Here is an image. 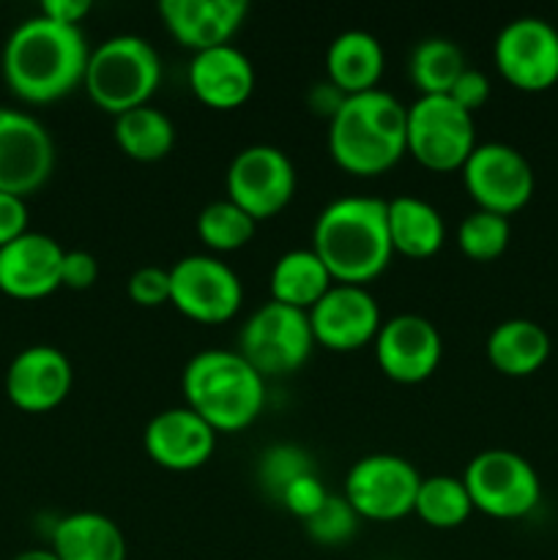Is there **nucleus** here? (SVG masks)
Segmentation results:
<instances>
[{"instance_id": "nucleus-30", "label": "nucleus", "mask_w": 558, "mask_h": 560, "mask_svg": "<svg viewBox=\"0 0 558 560\" xmlns=\"http://www.w3.org/2000/svg\"><path fill=\"white\" fill-rule=\"evenodd\" d=\"M197 238L208 249V255H228L252 244L257 233V222L246 211H241L228 197L213 200L197 213Z\"/></svg>"}, {"instance_id": "nucleus-28", "label": "nucleus", "mask_w": 558, "mask_h": 560, "mask_svg": "<svg viewBox=\"0 0 558 560\" xmlns=\"http://www.w3.org/2000/svg\"><path fill=\"white\" fill-rule=\"evenodd\" d=\"M465 69L468 63L460 44L443 36L421 38L408 58V77L419 96H449Z\"/></svg>"}, {"instance_id": "nucleus-15", "label": "nucleus", "mask_w": 558, "mask_h": 560, "mask_svg": "<svg viewBox=\"0 0 558 560\" xmlns=\"http://www.w3.org/2000/svg\"><path fill=\"white\" fill-rule=\"evenodd\" d=\"M372 348L377 370L399 386L430 381L443 359V339L435 323L410 312L383 320Z\"/></svg>"}, {"instance_id": "nucleus-2", "label": "nucleus", "mask_w": 558, "mask_h": 560, "mask_svg": "<svg viewBox=\"0 0 558 560\" xmlns=\"http://www.w3.org/2000/svg\"><path fill=\"white\" fill-rule=\"evenodd\" d=\"M312 252L332 273L334 284L375 282L394 260L386 200L370 195L337 197L312 224Z\"/></svg>"}, {"instance_id": "nucleus-9", "label": "nucleus", "mask_w": 558, "mask_h": 560, "mask_svg": "<svg viewBox=\"0 0 558 560\" xmlns=\"http://www.w3.org/2000/svg\"><path fill=\"white\" fill-rule=\"evenodd\" d=\"M295 186L299 175L290 156L268 142L241 148L224 173V197L257 224L282 213L293 200Z\"/></svg>"}, {"instance_id": "nucleus-29", "label": "nucleus", "mask_w": 558, "mask_h": 560, "mask_svg": "<svg viewBox=\"0 0 558 560\" xmlns=\"http://www.w3.org/2000/svg\"><path fill=\"white\" fill-rule=\"evenodd\" d=\"M414 514L435 530H454L460 525L468 523L474 514V503H470L468 490L463 485V476H421L419 492H416Z\"/></svg>"}, {"instance_id": "nucleus-40", "label": "nucleus", "mask_w": 558, "mask_h": 560, "mask_svg": "<svg viewBox=\"0 0 558 560\" xmlns=\"http://www.w3.org/2000/svg\"><path fill=\"white\" fill-rule=\"evenodd\" d=\"M345 98L348 96H345V93L339 91L337 85H332L328 80L315 82V85L310 88V93H306V104H310L312 113L321 115V118H326V120H332L334 115L339 113V107H342Z\"/></svg>"}, {"instance_id": "nucleus-7", "label": "nucleus", "mask_w": 558, "mask_h": 560, "mask_svg": "<svg viewBox=\"0 0 558 560\" xmlns=\"http://www.w3.org/2000/svg\"><path fill=\"white\" fill-rule=\"evenodd\" d=\"M474 512L492 520H523L542 503V479L534 465L509 448H485L463 470Z\"/></svg>"}, {"instance_id": "nucleus-31", "label": "nucleus", "mask_w": 558, "mask_h": 560, "mask_svg": "<svg viewBox=\"0 0 558 560\" xmlns=\"http://www.w3.org/2000/svg\"><path fill=\"white\" fill-rule=\"evenodd\" d=\"M512 224L507 217L490 211H470L457 228V246L468 260L492 262L509 249Z\"/></svg>"}, {"instance_id": "nucleus-12", "label": "nucleus", "mask_w": 558, "mask_h": 560, "mask_svg": "<svg viewBox=\"0 0 558 560\" xmlns=\"http://www.w3.org/2000/svg\"><path fill=\"white\" fill-rule=\"evenodd\" d=\"M421 476L397 454H367L350 465L345 476V501L361 520L397 523L414 514Z\"/></svg>"}, {"instance_id": "nucleus-25", "label": "nucleus", "mask_w": 558, "mask_h": 560, "mask_svg": "<svg viewBox=\"0 0 558 560\" xmlns=\"http://www.w3.org/2000/svg\"><path fill=\"white\" fill-rule=\"evenodd\" d=\"M386 69L383 44L367 31H345L326 49V80L345 96L375 91Z\"/></svg>"}, {"instance_id": "nucleus-24", "label": "nucleus", "mask_w": 558, "mask_h": 560, "mask_svg": "<svg viewBox=\"0 0 558 560\" xmlns=\"http://www.w3.org/2000/svg\"><path fill=\"white\" fill-rule=\"evenodd\" d=\"M388 238L394 255L410 260H430L446 244V222L432 202L416 195H397L386 200Z\"/></svg>"}, {"instance_id": "nucleus-8", "label": "nucleus", "mask_w": 558, "mask_h": 560, "mask_svg": "<svg viewBox=\"0 0 558 560\" xmlns=\"http://www.w3.org/2000/svg\"><path fill=\"white\" fill-rule=\"evenodd\" d=\"M476 145V118L452 96H419L408 107V153L430 173L463 170Z\"/></svg>"}, {"instance_id": "nucleus-1", "label": "nucleus", "mask_w": 558, "mask_h": 560, "mask_svg": "<svg viewBox=\"0 0 558 560\" xmlns=\"http://www.w3.org/2000/svg\"><path fill=\"white\" fill-rule=\"evenodd\" d=\"M91 47L82 27L36 14L22 20L3 44V80L27 104H53L82 88Z\"/></svg>"}, {"instance_id": "nucleus-32", "label": "nucleus", "mask_w": 558, "mask_h": 560, "mask_svg": "<svg viewBox=\"0 0 558 560\" xmlns=\"http://www.w3.org/2000/svg\"><path fill=\"white\" fill-rule=\"evenodd\" d=\"M310 474H317L315 463L304 448L293 446V443H274L257 459V485L277 503L293 481Z\"/></svg>"}, {"instance_id": "nucleus-22", "label": "nucleus", "mask_w": 558, "mask_h": 560, "mask_svg": "<svg viewBox=\"0 0 558 560\" xmlns=\"http://www.w3.org/2000/svg\"><path fill=\"white\" fill-rule=\"evenodd\" d=\"M49 550L58 560H129V545L120 525L98 512L60 517L49 536Z\"/></svg>"}, {"instance_id": "nucleus-33", "label": "nucleus", "mask_w": 558, "mask_h": 560, "mask_svg": "<svg viewBox=\"0 0 558 560\" xmlns=\"http://www.w3.org/2000/svg\"><path fill=\"white\" fill-rule=\"evenodd\" d=\"M361 517L353 512L345 495H328L326 503L304 523L306 536L321 547H342L359 530Z\"/></svg>"}, {"instance_id": "nucleus-26", "label": "nucleus", "mask_w": 558, "mask_h": 560, "mask_svg": "<svg viewBox=\"0 0 558 560\" xmlns=\"http://www.w3.org/2000/svg\"><path fill=\"white\" fill-rule=\"evenodd\" d=\"M332 288V273L312 249L284 252L277 257L271 273H268L271 301L301 312H310Z\"/></svg>"}, {"instance_id": "nucleus-5", "label": "nucleus", "mask_w": 558, "mask_h": 560, "mask_svg": "<svg viewBox=\"0 0 558 560\" xmlns=\"http://www.w3.org/2000/svg\"><path fill=\"white\" fill-rule=\"evenodd\" d=\"M159 82L162 58L153 44L135 33H120L91 49L82 88L102 113L118 118L129 109L151 104Z\"/></svg>"}, {"instance_id": "nucleus-19", "label": "nucleus", "mask_w": 558, "mask_h": 560, "mask_svg": "<svg viewBox=\"0 0 558 560\" xmlns=\"http://www.w3.org/2000/svg\"><path fill=\"white\" fill-rule=\"evenodd\" d=\"M66 249L47 233H22L0 249V293L16 301H38L60 290Z\"/></svg>"}, {"instance_id": "nucleus-41", "label": "nucleus", "mask_w": 558, "mask_h": 560, "mask_svg": "<svg viewBox=\"0 0 558 560\" xmlns=\"http://www.w3.org/2000/svg\"><path fill=\"white\" fill-rule=\"evenodd\" d=\"M11 560H58V558H55V552L49 550V547H36V550H25Z\"/></svg>"}, {"instance_id": "nucleus-34", "label": "nucleus", "mask_w": 558, "mask_h": 560, "mask_svg": "<svg viewBox=\"0 0 558 560\" xmlns=\"http://www.w3.org/2000/svg\"><path fill=\"white\" fill-rule=\"evenodd\" d=\"M126 293L142 310H156L170 304V268L142 266L126 282Z\"/></svg>"}, {"instance_id": "nucleus-11", "label": "nucleus", "mask_w": 558, "mask_h": 560, "mask_svg": "<svg viewBox=\"0 0 558 560\" xmlns=\"http://www.w3.org/2000/svg\"><path fill=\"white\" fill-rule=\"evenodd\" d=\"M170 304L202 326H222L244 304L241 277L217 255H186L170 268Z\"/></svg>"}, {"instance_id": "nucleus-21", "label": "nucleus", "mask_w": 558, "mask_h": 560, "mask_svg": "<svg viewBox=\"0 0 558 560\" xmlns=\"http://www.w3.org/2000/svg\"><path fill=\"white\" fill-rule=\"evenodd\" d=\"M186 80L197 102L217 113L244 107L257 85L255 66L235 44L191 55Z\"/></svg>"}, {"instance_id": "nucleus-13", "label": "nucleus", "mask_w": 558, "mask_h": 560, "mask_svg": "<svg viewBox=\"0 0 558 560\" xmlns=\"http://www.w3.org/2000/svg\"><path fill=\"white\" fill-rule=\"evenodd\" d=\"M492 63L514 91H550L558 82V27L531 14L507 22L492 42Z\"/></svg>"}, {"instance_id": "nucleus-4", "label": "nucleus", "mask_w": 558, "mask_h": 560, "mask_svg": "<svg viewBox=\"0 0 558 560\" xmlns=\"http://www.w3.org/2000/svg\"><path fill=\"white\" fill-rule=\"evenodd\" d=\"M181 394L217 435L249 430L266 408V381L239 350L206 348L191 355L181 372Z\"/></svg>"}, {"instance_id": "nucleus-20", "label": "nucleus", "mask_w": 558, "mask_h": 560, "mask_svg": "<svg viewBox=\"0 0 558 560\" xmlns=\"http://www.w3.org/2000/svg\"><path fill=\"white\" fill-rule=\"evenodd\" d=\"M246 0H162L159 16L175 42L191 55L233 42L246 20Z\"/></svg>"}, {"instance_id": "nucleus-14", "label": "nucleus", "mask_w": 558, "mask_h": 560, "mask_svg": "<svg viewBox=\"0 0 558 560\" xmlns=\"http://www.w3.org/2000/svg\"><path fill=\"white\" fill-rule=\"evenodd\" d=\"M55 156L53 135L36 115L0 107V191L25 200L53 178Z\"/></svg>"}, {"instance_id": "nucleus-16", "label": "nucleus", "mask_w": 558, "mask_h": 560, "mask_svg": "<svg viewBox=\"0 0 558 560\" xmlns=\"http://www.w3.org/2000/svg\"><path fill=\"white\" fill-rule=\"evenodd\" d=\"M315 345L332 353H356L375 342L383 326L375 295L359 284H334L310 312Z\"/></svg>"}, {"instance_id": "nucleus-3", "label": "nucleus", "mask_w": 558, "mask_h": 560, "mask_svg": "<svg viewBox=\"0 0 558 560\" xmlns=\"http://www.w3.org/2000/svg\"><path fill=\"white\" fill-rule=\"evenodd\" d=\"M328 153L356 178H377L408 156V107L388 91L348 96L328 120Z\"/></svg>"}, {"instance_id": "nucleus-10", "label": "nucleus", "mask_w": 558, "mask_h": 560, "mask_svg": "<svg viewBox=\"0 0 558 560\" xmlns=\"http://www.w3.org/2000/svg\"><path fill=\"white\" fill-rule=\"evenodd\" d=\"M465 195L479 211L514 217L531 202L536 175L525 153L507 142H479L463 164Z\"/></svg>"}, {"instance_id": "nucleus-6", "label": "nucleus", "mask_w": 558, "mask_h": 560, "mask_svg": "<svg viewBox=\"0 0 558 560\" xmlns=\"http://www.w3.org/2000/svg\"><path fill=\"white\" fill-rule=\"evenodd\" d=\"M315 350L310 315L293 306L266 301L239 331V353L263 377H288L310 361Z\"/></svg>"}, {"instance_id": "nucleus-37", "label": "nucleus", "mask_w": 558, "mask_h": 560, "mask_svg": "<svg viewBox=\"0 0 558 560\" xmlns=\"http://www.w3.org/2000/svg\"><path fill=\"white\" fill-rule=\"evenodd\" d=\"M490 91H492L490 77H487L485 71L470 69L468 66V69L460 74V80L454 82V88L449 96H452L454 102L465 109V113H470L476 118V113H479V109L487 104V98H490Z\"/></svg>"}, {"instance_id": "nucleus-35", "label": "nucleus", "mask_w": 558, "mask_h": 560, "mask_svg": "<svg viewBox=\"0 0 558 560\" xmlns=\"http://www.w3.org/2000/svg\"><path fill=\"white\" fill-rule=\"evenodd\" d=\"M328 495H332V492L323 487L321 476L310 474V476H301L299 481H293V485L282 492V498H279V506L288 509L295 520L306 523V520H310L312 514H315L317 509L326 503Z\"/></svg>"}, {"instance_id": "nucleus-27", "label": "nucleus", "mask_w": 558, "mask_h": 560, "mask_svg": "<svg viewBox=\"0 0 558 560\" xmlns=\"http://www.w3.org/2000/svg\"><path fill=\"white\" fill-rule=\"evenodd\" d=\"M113 137L118 151L131 162H162L175 148V124L167 113L153 104L129 109L113 124Z\"/></svg>"}, {"instance_id": "nucleus-36", "label": "nucleus", "mask_w": 558, "mask_h": 560, "mask_svg": "<svg viewBox=\"0 0 558 560\" xmlns=\"http://www.w3.org/2000/svg\"><path fill=\"white\" fill-rule=\"evenodd\" d=\"M98 282V260L85 249H66L63 268H60V288L74 290H91Z\"/></svg>"}, {"instance_id": "nucleus-23", "label": "nucleus", "mask_w": 558, "mask_h": 560, "mask_svg": "<svg viewBox=\"0 0 558 560\" xmlns=\"http://www.w3.org/2000/svg\"><path fill=\"white\" fill-rule=\"evenodd\" d=\"M550 353V334L528 317H509L498 323L485 342L487 361L503 377H531L547 364Z\"/></svg>"}, {"instance_id": "nucleus-17", "label": "nucleus", "mask_w": 558, "mask_h": 560, "mask_svg": "<svg viewBox=\"0 0 558 560\" xmlns=\"http://www.w3.org/2000/svg\"><path fill=\"white\" fill-rule=\"evenodd\" d=\"M74 386V370L63 350L31 345L5 370V397L22 413H49L66 402Z\"/></svg>"}, {"instance_id": "nucleus-38", "label": "nucleus", "mask_w": 558, "mask_h": 560, "mask_svg": "<svg viewBox=\"0 0 558 560\" xmlns=\"http://www.w3.org/2000/svg\"><path fill=\"white\" fill-rule=\"evenodd\" d=\"M27 217L31 213H27V202L22 197L0 191V249L27 233Z\"/></svg>"}, {"instance_id": "nucleus-18", "label": "nucleus", "mask_w": 558, "mask_h": 560, "mask_svg": "<svg viewBox=\"0 0 558 560\" xmlns=\"http://www.w3.org/2000/svg\"><path fill=\"white\" fill-rule=\"evenodd\" d=\"M217 432L186 405L159 410L142 432V448L153 465L173 474L202 468L217 452Z\"/></svg>"}, {"instance_id": "nucleus-39", "label": "nucleus", "mask_w": 558, "mask_h": 560, "mask_svg": "<svg viewBox=\"0 0 558 560\" xmlns=\"http://www.w3.org/2000/svg\"><path fill=\"white\" fill-rule=\"evenodd\" d=\"M38 14L60 25L82 27V20L91 14V0H44L38 5Z\"/></svg>"}]
</instances>
